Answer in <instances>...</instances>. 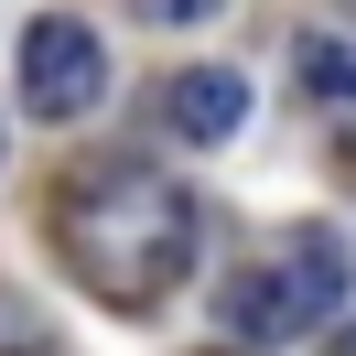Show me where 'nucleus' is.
<instances>
[{
    "label": "nucleus",
    "mask_w": 356,
    "mask_h": 356,
    "mask_svg": "<svg viewBox=\"0 0 356 356\" xmlns=\"http://www.w3.org/2000/svg\"><path fill=\"white\" fill-rule=\"evenodd\" d=\"M54 238H65L76 281L97 302H162V291L195 270V195L173 173H140V162H108L87 173L65 205H54Z\"/></svg>",
    "instance_id": "obj_1"
},
{
    "label": "nucleus",
    "mask_w": 356,
    "mask_h": 356,
    "mask_svg": "<svg viewBox=\"0 0 356 356\" xmlns=\"http://www.w3.org/2000/svg\"><path fill=\"white\" fill-rule=\"evenodd\" d=\"M346 291H356V259H346V248H291V259H270L259 281H238L227 324H238L248 346H281V334L334 324V302H346Z\"/></svg>",
    "instance_id": "obj_2"
},
{
    "label": "nucleus",
    "mask_w": 356,
    "mask_h": 356,
    "mask_svg": "<svg viewBox=\"0 0 356 356\" xmlns=\"http://www.w3.org/2000/svg\"><path fill=\"white\" fill-rule=\"evenodd\" d=\"M97 97H108V44L76 11H44L22 33V108L33 119H87Z\"/></svg>",
    "instance_id": "obj_3"
},
{
    "label": "nucleus",
    "mask_w": 356,
    "mask_h": 356,
    "mask_svg": "<svg viewBox=\"0 0 356 356\" xmlns=\"http://www.w3.org/2000/svg\"><path fill=\"white\" fill-rule=\"evenodd\" d=\"M162 119H173L184 140H227L248 119V76H227V65H184L173 87H162Z\"/></svg>",
    "instance_id": "obj_4"
},
{
    "label": "nucleus",
    "mask_w": 356,
    "mask_h": 356,
    "mask_svg": "<svg viewBox=\"0 0 356 356\" xmlns=\"http://www.w3.org/2000/svg\"><path fill=\"white\" fill-rule=\"evenodd\" d=\"M291 65H302V87H313V97L356 108V44H334V33H302V44H291Z\"/></svg>",
    "instance_id": "obj_5"
},
{
    "label": "nucleus",
    "mask_w": 356,
    "mask_h": 356,
    "mask_svg": "<svg viewBox=\"0 0 356 356\" xmlns=\"http://www.w3.org/2000/svg\"><path fill=\"white\" fill-rule=\"evenodd\" d=\"M140 11H152V22H216L227 0H140Z\"/></svg>",
    "instance_id": "obj_6"
},
{
    "label": "nucleus",
    "mask_w": 356,
    "mask_h": 356,
    "mask_svg": "<svg viewBox=\"0 0 356 356\" xmlns=\"http://www.w3.org/2000/svg\"><path fill=\"white\" fill-rule=\"evenodd\" d=\"M334 356H356V313H346V324H334Z\"/></svg>",
    "instance_id": "obj_7"
},
{
    "label": "nucleus",
    "mask_w": 356,
    "mask_h": 356,
    "mask_svg": "<svg viewBox=\"0 0 356 356\" xmlns=\"http://www.w3.org/2000/svg\"><path fill=\"white\" fill-rule=\"evenodd\" d=\"M0 152H11V130H0Z\"/></svg>",
    "instance_id": "obj_8"
}]
</instances>
